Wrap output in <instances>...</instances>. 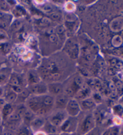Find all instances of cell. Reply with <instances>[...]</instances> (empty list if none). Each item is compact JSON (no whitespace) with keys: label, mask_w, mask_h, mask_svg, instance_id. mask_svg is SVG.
<instances>
[{"label":"cell","mask_w":123,"mask_h":135,"mask_svg":"<svg viewBox=\"0 0 123 135\" xmlns=\"http://www.w3.org/2000/svg\"><path fill=\"white\" fill-rule=\"evenodd\" d=\"M15 108H16V104H15L7 103L4 106L3 108L0 111L1 119L3 123L7 120L8 117L14 112Z\"/></svg>","instance_id":"12"},{"label":"cell","mask_w":123,"mask_h":135,"mask_svg":"<svg viewBox=\"0 0 123 135\" xmlns=\"http://www.w3.org/2000/svg\"><path fill=\"white\" fill-rule=\"evenodd\" d=\"M43 132H45L48 135V134H57V133H60V130L59 128L55 127V126L52 125V124H50L49 121L47 120L44 125L42 130Z\"/></svg>","instance_id":"13"},{"label":"cell","mask_w":123,"mask_h":135,"mask_svg":"<svg viewBox=\"0 0 123 135\" xmlns=\"http://www.w3.org/2000/svg\"><path fill=\"white\" fill-rule=\"evenodd\" d=\"M48 94L53 97H56L64 93L62 84L58 82H52L48 85Z\"/></svg>","instance_id":"11"},{"label":"cell","mask_w":123,"mask_h":135,"mask_svg":"<svg viewBox=\"0 0 123 135\" xmlns=\"http://www.w3.org/2000/svg\"><path fill=\"white\" fill-rule=\"evenodd\" d=\"M65 52L73 60L77 59L79 56V47L73 39H69L65 44Z\"/></svg>","instance_id":"7"},{"label":"cell","mask_w":123,"mask_h":135,"mask_svg":"<svg viewBox=\"0 0 123 135\" xmlns=\"http://www.w3.org/2000/svg\"><path fill=\"white\" fill-rule=\"evenodd\" d=\"M61 17H62V15H61L60 12H55L52 13L50 14L49 16L50 20H53L54 21H60L61 19Z\"/></svg>","instance_id":"26"},{"label":"cell","mask_w":123,"mask_h":135,"mask_svg":"<svg viewBox=\"0 0 123 135\" xmlns=\"http://www.w3.org/2000/svg\"><path fill=\"white\" fill-rule=\"evenodd\" d=\"M12 19V15L8 13H6L2 11H0V22L1 21H8L10 22Z\"/></svg>","instance_id":"25"},{"label":"cell","mask_w":123,"mask_h":135,"mask_svg":"<svg viewBox=\"0 0 123 135\" xmlns=\"http://www.w3.org/2000/svg\"><path fill=\"white\" fill-rule=\"evenodd\" d=\"M22 26V23L20 20H15L10 25V28L12 31H17L21 29Z\"/></svg>","instance_id":"23"},{"label":"cell","mask_w":123,"mask_h":135,"mask_svg":"<svg viewBox=\"0 0 123 135\" xmlns=\"http://www.w3.org/2000/svg\"><path fill=\"white\" fill-rule=\"evenodd\" d=\"M41 8L43 12L46 13L51 14L52 13L55 12V7L52 4L50 3H46L43 4Z\"/></svg>","instance_id":"21"},{"label":"cell","mask_w":123,"mask_h":135,"mask_svg":"<svg viewBox=\"0 0 123 135\" xmlns=\"http://www.w3.org/2000/svg\"><path fill=\"white\" fill-rule=\"evenodd\" d=\"M0 67H1V64H0Z\"/></svg>","instance_id":"40"},{"label":"cell","mask_w":123,"mask_h":135,"mask_svg":"<svg viewBox=\"0 0 123 135\" xmlns=\"http://www.w3.org/2000/svg\"><path fill=\"white\" fill-rule=\"evenodd\" d=\"M32 135H48L45 132H43V130H39V131H37L33 133V134Z\"/></svg>","instance_id":"34"},{"label":"cell","mask_w":123,"mask_h":135,"mask_svg":"<svg viewBox=\"0 0 123 135\" xmlns=\"http://www.w3.org/2000/svg\"><path fill=\"white\" fill-rule=\"evenodd\" d=\"M25 104L28 109L32 111L37 116L45 117L52 111L44 105L41 100V95H31L26 101Z\"/></svg>","instance_id":"1"},{"label":"cell","mask_w":123,"mask_h":135,"mask_svg":"<svg viewBox=\"0 0 123 135\" xmlns=\"http://www.w3.org/2000/svg\"><path fill=\"white\" fill-rule=\"evenodd\" d=\"M33 133L28 126L22 124L16 132V135H32Z\"/></svg>","instance_id":"19"},{"label":"cell","mask_w":123,"mask_h":135,"mask_svg":"<svg viewBox=\"0 0 123 135\" xmlns=\"http://www.w3.org/2000/svg\"><path fill=\"white\" fill-rule=\"evenodd\" d=\"M27 89L31 95H42L48 94V85L41 82L29 85Z\"/></svg>","instance_id":"6"},{"label":"cell","mask_w":123,"mask_h":135,"mask_svg":"<svg viewBox=\"0 0 123 135\" xmlns=\"http://www.w3.org/2000/svg\"><path fill=\"white\" fill-rule=\"evenodd\" d=\"M8 38V36L5 30H0V42H7Z\"/></svg>","instance_id":"28"},{"label":"cell","mask_w":123,"mask_h":135,"mask_svg":"<svg viewBox=\"0 0 123 135\" xmlns=\"http://www.w3.org/2000/svg\"><path fill=\"white\" fill-rule=\"evenodd\" d=\"M46 121V119L45 118V117L37 116L36 115L33 120L30 123L29 127L31 130L32 133L41 130Z\"/></svg>","instance_id":"9"},{"label":"cell","mask_w":123,"mask_h":135,"mask_svg":"<svg viewBox=\"0 0 123 135\" xmlns=\"http://www.w3.org/2000/svg\"><path fill=\"white\" fill-rule=\"evenodd\" d=\"M2 126H3V122H2L1 119L0 118V128L2 127Z\"/></svg>","instance_id":"38"},{"label":"cell","mask_w":123,"mask_h":135,"mask_svg":"<svg viewBox=\"0 0 123 135\" xmlns=\"http://www.w3.org/2000/svg\"><path fill=\"white\" fill-rule=\"evenodd\" d=\"M36 116V115L32 111L28 109L22 117V124L23 125L29 127L30 123H31V121L33 120Z\"/></svg>","instance_id":"16"},{"label":"cell","mask_w":123,"mask_h":135,"mask_svg":"<svg viewBox=\"0 0 123 135\" xmlns=\"http://www.w3.org/2000/svg\"><path fill=\"white\" fill-rule=\"evenodd\" d=\"M8 69H0V88L8 82L11 74Z\"/></svg>","instance_id":"14"},{"label":"cell","mask_w":123,"mask_h":135,"mask_svg":"<svg viewBox=\"0 0 123 135\" xmlns=\"http://www.w3.org/2000/svg\"><path fill=\"white\" fill-rule=\"evenodd\" d=\"M8 84L10 86H22L20 78L15 74H11L9 80H8Z\"/></svg>","instance_id":"18"},{"label":"cell","mask_w":123,"mask_h":135,"mask_svg":"<svg viewBox=\"0 0 123 135\" xmlns=\"http://www.w3.org/2000/svg\"><path fill=\"white\" fill-rule=\"evenodd\" d=\"M28 82L29 85H32L40 82V76L36 71L31 70L28 74Z\"/></svg>","instance_id":"15"},{"label":"cell","mask_w":123,"mask_h":135,"mask_svg":"<svg viewBox=\"0 0 123 135\" xmlns=\"http://www.w3.org/2000/svg\"><path fill=\"white\" fill-rule=\"evenodd\" d=\"M50 23H51V20L49 18H48V17H43L40 21V22H39V25L41 27H45L49 25Z\"/></svg>","instance_id":"27"},{"label":"cell","mask_w":123,"mask_h":135,"mask_svg":"<svg viewBox=\"0 0 123 135\" xmlns=\"http://www.w3.org/2000/svg\"><path fill=\"white\" fill-rule=\"evenodd\" d=\"M10 4L7 1H0V11L8 13L10 10Z\"/></svg>","instance_id":"22"},{"label":"cell","mask_w":123,"mask_h":135,"mask_svg":"<svg viewBox=\"0 0 123 135\" xmlns=\"http://www.w3.org/2000/svg\"><path fill=\"white\" fill-rule=\"evenodd\" d=\"M12 49V46L7 42H0V52L4 55H7Z\"/></svg>","instance_id":"20"},{"label":"cell","mask_w":123,"mask_h":135,"mask_svg":"<svg viewBox=\"0 0 123 135\" xmlns=\"http://www.w3.org/2000/svg\"><path fill=\"white\" fill-rule=\"evenodd\" d=\"M97 123L93 112H86L81 123L79 122L77 132L81 135H85L96 127Z\"/></svg>","instance_id":"2"},{"label":"cell","mask_w":123,"mask_h":135,"mask_svg":"<svg viewBox=\"0 0 123 135\" xmlns=\"http://www.w3.org/2000/svg\"><path fill=\"white\" fill-rule=\"evenodd\" d=\"M3 97L5 99L6 102H7V103L15 104L17 98V94L10 89L9 91H8L6 93L5 95Z\"/></svg>","instance_id":"17"},{"label":"cell","mask_w":123,"mask_h":135,"mask_svg":"<svg viewBox=\"0 0 123 135\" xmlns=\"http://www.w3.org/2000/svg\"><path fill=\"white\" fill-rule=\"evenodd\" d=\"M81 73H82V75H83L84 76H86L88 75V74H89L88 71L87 70L85 69H82V70H81Z\"/></svg>","instance_id":"35"},{"label":"cell","mask_w":123,"mask_h":135,"mask_svg":"<svg viewBox=\"0 0 123 135\" xmlns=\"http://www.w3.org/2000/svg\"><path fill=\"white\" fill-rule=\"evenodd\" d=\"M65 9L69 10V12H72V10L74 9V6L72 3H68L67 6H65Z\"/></svg>","instance_id":"33"},{"label":"cell","mask_w":123,"mask_h":135,"mask_svg":"<svg viewBox=\"0 0 123 135\" xmlns=\"http://www.w3.org/2000/svg\"><path fill=\"white\" fill-rule=\"evenodd\" d=\"M2 129H3V126L0 128V135H3V132H2Z\"/></svg>","instance_id":"37"},{"label":"cell","mask_w":123,"mask_h":135,"mask_svg":"<svg viewBox=\"0 0 123 135\" xmlns=\"http://www.w3.org/2000/svg\"><path fill=\"white\" fill-rule=\"evenodd\" d=\"M7 104V102H6L5 99H4L3 97H0V111L3 108V107L6 104Z\"/></svg>","instance_id":"32"},{"label":"cell","mask_w":123,"mask_h":135,"mask_svg":"<svg viewBox=\"0 0 123 135\" xmlns=\"http://www.w3.org/2000/svg\"><path fill=\"white\" fill-rule=\"evenodd\" d=\"M68 117L69 116L65 110L54 109L48 115L47 120L52 125L59 128Z\"/></svg>","instance_id":"3"},{"label":"cell","mask_w":123,"mask_h":135,"mask_svg":"<svg viewBox=\"0 0 123 135\" xmlns=\"http://www.w3.org/2000/svg\"><path fill=\"white\" fill-rule=\"evenodd\" d=\"M48 38H49V40L52 43H56L58 40V36L56 34L54 33L52 34H50L49 36H48Z\"/></svg>","instance_id":"29"},{"label":"cell","mask_w":123,"mask_h":135,"mask_svg":"<svg viewBox=\"0 0 123 135\" xmlns=\"http://www.w3.org/2000/svg\"><path fill=\"white\" fill-rule=\"evenodd\" d=\"M0 118H1V114H0Z\"/></svg>","instance_id":"39"},{"label":"cell","mask_w":123,"mask_h":135,"mask_svg":"<svg viewBox=\"0 0 123 135\" xmlns=\"http://www.w3.org/2000/svg\"><path fill=\"white\" fill-rule=\"evenodd\" d=\"M102 133H100L99 132V130L97 129V127L96 126V128H94L93 130H92L91 131H90L89 132H88V133L85 135H101Z\"/></svg>","instance_id":"30"},{"label":"cell","mask_w":123,"mask_h":135,"mask_svg":"<svg viewBox=\"0 0 123 135\" xmlns=\"http://www.w3.org/2000/svg\"><path fill=\"white\" fill-rule=\"evenodd\" d=\"M56 31L57 32V33L59 34H63L64 32L65 31V28L63 26L60 25L56 28Z\"/></svg>","instance_id":"31"},{"label":"cell","mask_w":123,"mask_h":135,"mask_svg":"<svg viewBox=\"0 0 123 135\" xmlns=\"http://www.w3.org/2000/svg\"><path fill=\"white\" fill-rule=\"evenodd\" d=\"M65 110L67 112L68 116L72 117H78L82 112L79 102L75 98L70 99L65 107Z\"/></svg>","instance_id":"5"},{"label":"cell","mask_w":123,"mask_h":135,"mask_svg":"<svg viewBox=\"0 0 123 135\" xmlns=\"http://www.w3.org/2000/svg\"><path fill=\"white\" fill-rule=\"evenodd\" d=\"M78 117H68L65 121L60 127V133L63 134H70L77 132L78 128Z\"/></svg>","instance_id":"4"},{"label":"cell","mask_w":123,"mask_h":135,"mask_svg":"<svg viewBox=\"0 0 123 135\" xmlns=\"http://www.w3.org/2000/svg\"><path fill=\"white\" fill-rule=\"evenodd\" d=\"M69 100L70 98L64 93L55 97L54 109L65 110Z\"/></svg>","instance_id":"8"},{"label":"cell","mask_w":123,"mask_h":135,"mask_svg":"<svg viewBox=\"0 0 123 135\" xmlns=\"http://www.w3.org/2000/svg\"><path fill=\"white\" fill-rule=\"evenodd\" d=\"M79 102L81 109L83 112H91L92 110L95 109L96 107L97 103L93 97H89Z\"/></svg>","instance_id":"10"},{"label":"cell","mask_w":123,"mask_h":135,"mask_svg":"<svg viewBox=\"0 0 123 135\" xmlns=\"http://www.w3.org/2000/svg\"><path fill=\"white\" fill-rule=\"evenodd\" d=\"M66 135H81V134H80L78 132H75V133H72V134H66Z\"/></svg>","instance_id":"36"},{"label":"cell","mask_w":123,"mask_h":135,"mask_svg":"<svg viewBox=\"0 0 123 135\" xmlns=\"http://www.w3.org/2000/svg\"><path fill=\"white\" fill-rule=\"evenodd\" d=\"M13 13L15 16L17 17L23 16V15H25L26 13L25 10H24L23 8L18 7V6H17V7L14 8Z\"/></svg>","instance_id":"24"}]
</instances>
